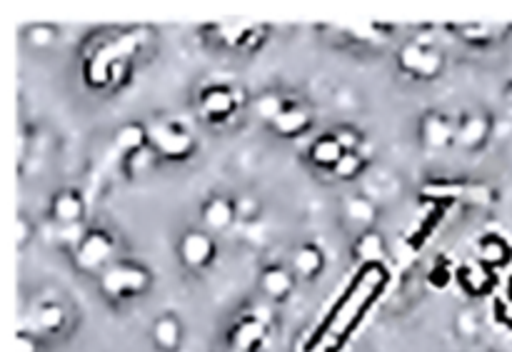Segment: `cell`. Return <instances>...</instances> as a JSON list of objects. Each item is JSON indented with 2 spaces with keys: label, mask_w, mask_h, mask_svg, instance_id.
<instances>
[{
  "label": "cell",
  "mask_w": 512,
  "mask_h": 352,
  "mask_svg": "<svg viewBox=\"0 0 512 352\" xmlns=\"http://www.w3.org/2000/svg\"><path fill=\"white\" fill-rule=\"evenodd\" d=\"M140 45L138 33H128L123 38L113 40L105 48H100L98 53L93 55L88 65V80L93 85H105L110 80V73H113V65L120 63L123 58H128L130 53H135V48Z\"/></svg>",
  "instance_id": "1"
},
{
  "label": "cell",
  "mask_w": 512,
  "mask_h": 352,
  "mask_svg": "<svg viewBox=\"0 0 512 352\" xmlns=\"http://www.w3.org/2000/svg\"><path fill=\"white\" fill-rule=\"evenodd\" d=\"M148 285V275L138 268H110L103 275V290L110 295H123V293H140Z\"/></svg>",
  "instance_id": "2"
},
{
  "label": "cell",
  "mask_w": 512,
  "mask_h": 352,
  "mask_svg": "<svg viewBox=\"0 0 512 352\" xmlns=\"http://www.w3.org/2000/svg\"><path fill=\"white\" fill-rule=\"evenodd\" d=\"M150 138H153L155 148L163 155H168V158H183L193 148V138L185 130L170 128V125H155Z\"/></svg>",
  "instance_id": "3"
},
{
  "label": "cell",
  "mask_w": 512,
  "mask_h": 352,
  "mask_svg": "<svg viewBox=\"0 0 512 352\" xmlns=\"http://www.w3.org/2000/svg\"><path fill=\"white\" fill-rule=\"evenodd\" d=\"M425 198L433 200H455V198H470L475 203H483L490 198L485 188H468V185H455V183H430L423 188Z\"/></svg>",
  "instance_id": "4"
},
{
  "label": "cell",
  "mask_w": 512,
  "mask_h": 352,
  "mask_svg": "<svg viewBox=\"0 0 512 352\" xmlns=\"http://www.w3.org/2000/svg\"><path fill=\"white\" fill-rule=\"evenodd\" d=\"M110 255V240L105 238L103 233H90L88 238L80 243V250H78V263L83 265V268L93 270L98 268L100 263H105Z\"/></svg>",
  "instance_id": "5"
},
{
  "label": "cell",
  "mask_w": 512,
  "mask_h": 352,
  "mask_svg": "<svg viewBox=\"0 0 512 352\" xmlns=\"http://www.w3.org/2000/svg\"><path fill=\"white\" fill-rule=\"evenodd\" d=\"M180 253H183V260L193 268H200L210 260L213 255V243L205 238L203 233H190L183 238V245H180Z\"/></svg>",
  "instance_id": "6"
},
{
  "label": "cell",
  "mask_w": 512,
  "mask_h": 352,
  "mask_svg": "<svg viewBox=\"0 0 512 352\" xmlns=\"http://www.w3.org/2000/svg\"><path fill=\"white\" fill-rule=\"evenodd\" d=\"M203 113L208 118H225V115L233 113L235 108V98L230 90L225 88H213L203 95Z\"/></svg>",
  "instance_id": "7"
},
{
  "label": "cell",
  "mask_w": 512,
  "mask_h": 352,
  "mask_svg": "<svg viewBox=\"0 0 512 352\" xmlns=\"http://www.w3.org/2000/svg\"><path fill=\"white\" fill-rule=\"evenodd\" d=\"M263 338H265V325L255 318L245 320V323H240L238 328H235L233 348L240 352H250Z\"/></svg>",
  "instance_id": "8"
},
{
  "label": "cell",
  "mask_w": 512,
  "mask_h": 352,
  "mask_svg": "<svg viewBox=\"0 0 512 352\" xmlns=\"http://www.w3.org/2000/svg\"><path fill=\"white\" fill-rule=\"evenodd\" d=\"M460 283L468 290L470 295H485L490 288H493V275L488 270L478 268V265H470L460 273Z\"/></svg>",
  "instance_id": "9"
},
{
  "label": "cell",
  "mask_w": 512,
  "mask_h": 352,
  "mask_svg": "<svg viewBox=\"0 0 512 352\" xmlns=\"http://www.w3.org/2000/svg\"><path fill=\"white\" fill-rule=\"evenodd\" d=\"M53 213H55V218H58L63 225L78 223L80 213H83V203H80L78 195L63 193V195H58V198H55Z\"/></svg>",
  "instance_id": "10"
},
{
  "label": "cell",
  "mask_w": 512,
  "mask_h": 352,
  "mask_svg": "<svg viewBox=\"0 0 512 352\" xmlns=\"http://www.w3.org/2000/svg\"><path fill=\"white\" fill-rule=\"evenodd\" d=\"M423 135H425V143H428L430 148H445V145L450 143V138H453V130H450V125L445 123L443 118L430 115L423 125Z\"/></svg>",
  "instance_id": "11"
},
{
  "label": "cell",
  "mask_w": 512,
  "mask_h": 352,
  "mask_svg": "<svg viewBox=\"0 0 512 352\" xmlns=\"http://www.w3.org/2000/svg\"><path fill=\"white\" fill-rule=\"evenodd\" d=\"M480 260L485 265H505L510 260V248L505 245V240H500L498 235H490L480 243Z\"/></svg>",
  "instance_id": "12"
},
{
  "label": "cell",
  "mask_w": 512,
  "mask_h": 352,
  "mask_svg": "<svg viewBox=\"0 0 512 352\" xmlns=\"http://www.w3.org/2000/svg\"><path fill=\"white\" fill-rule=\"evenodd\" d=\"M490 133V125L483 115H473V118L465 120V125L460 128V143L468 145V148H475V145L483 143Z\"/></svg>",
  "instance_id": "13"
},
{
  "label": "cell",
  "mask_w": 512,
  "mask_h": 352,
  "mask_svg": "<svg viewBox=\"0 0 512 352\" xmlns=\"http://www.w3.org/2000/svg\"><path fill=\"white\" fill-rule=\"evenodd\" d=\"M203 218H205V223H208L213 230H223V228H228L230 223H233V208H230L225 200L215 198V200H210V203H208Z\"/></svg>",
  "instance_id": "14"
},
{
  "label": "cell",
  "mask_w": 512,
  "mask_h": 352,
  "mask_svg": "<svg viewBox=\"0 0 512 352\" xmlns=\"http://www.w3.org/2000/svg\"><path fill=\"white\" fill-rule=\"evenodd\" d=\"M263 288L273 298H285L290 288H293V280H290V275L283 268H273L263 275Z\"/></svg>",
  "instance_id": "15"
},
{
  "label": "cell",
  "mask_w": 512,
  "mask_h": 352,
  "mask_svg": "<svg viewBox=\"0 0 512 352\" xmlns=\"http://www.w3.org/2000/svg\"><path fill=\"white\" fill-rule=\"evenodd\" d=\"M343 153L345 150L340 148V143L335 138H323L313 145V160L318 165H330V168H335V163L343 158Z\"/></svg>",
  "instance_id": "16"
},
{
  "label": "cell",
  "mask_w": 512,
  "mask_h": 352,
  "mask_svg": "<svg viewBox=\"0 0 512 352\" xmlns=\"http://www.w3.org/2000/svg\"><path fill=\"white\" fill-rule=\"evenodd\" d=\"M308 120H310L308 113H305L303 108H290V110H285V113L280 115L273 125L278 128V133L295 135V133H300V130H305Z\"/></svg>",
  "instance_id": "17"
},
{
  "label": "cell",
  "mask_w": 512,
  "mask_h": 352,
  "mask_svg": "<svg viewBox=\"0 0 512 352\" xmlns=\"http://www.w3.org/2000/svg\"><path fill=\"white\" fill-rule=\"evenodd\" d=\"M358 255L360 260L368 265L380 263V258H383V240H380V235L365 233L363 238L358 240Z\"/></svg>",
  "instance_id": "18"
},
{
  "label": "cell",
  "mask_w": 512,
  "mask_h": 352,
  "mask_svg": "<svg viewBox=\"0 0 512 352\" xmlns=\"http://www.w3.org/2000/svg\"><path fill=\"white\" fill-rule=\"evenodd\" d=\"M180 340V328L173 318H163L155 325V343L165 350H173Z\"/></svg>",
  "instance_id": "19"
},
{
  "label": "cell",
  "mask_w": 512,
  "mask_h": 352,
  "mask_svg": "<svg viewBox=\"0 0 512 352\" xmlns=\"http://www.w3.org/2000/svg\"><path fill=\"white\" fill-rule=\"evenodd\" d=\"M115 143H118V148L125 150V153H133V150H143L145 130L140 128V125H125V128H120Z\"/></svg>",
  "instance_id": "20"
},
{
  "label": "cell",
  "mask_w": 512,
  "mask_h": 352,
  "mask_svg": "<svg viewBox=\"0 0 512 352\" xmlns=\"http://www.w3.org/2000/svg\"><path fill=\"white\" fill-rule=\"evenodd\" d=\"M255 113H258L263 120H270V123H275V120H278L280 115L285 113V105H283V100L278 98V95H273V93L260 95V98L255 100Z\"/></svg>",
  "instance_id": "21"
},
{
  "label": "cell",
  "mask_w": 512,
  "mask_h": 352,
  "mask_svg": "<svg viewBox=\"0 0 512 352\" xmlns=\"http://www.w3.org/2000/svg\"><path fill=\"white\" fill-rule=\"evenodd\" d=\"M293 263L300 275H315L320 270V265H323V255L315 248H300L298 253H295Z\"/></svg>",
  "instance_id": "22"
},
{
  "label": "cell",
  "mask_w": 512,
  "mask_h": 352,
  "mask_svg": "<svg viewBox=\"0 0 512 352\" xmlns=\"http://www.w3.org/2000/svg\"><path fill=\"white\" fill-rule=\"evenodd\" d=\"M63 318V308H58V305H45V308H40L38 315H35V328L55 330L63 325Z\"/></svg>",
  "instance_id": "23"
},
{
  "label": "cell",
  "mask_w": 512,
  "mask_h": 352,
  "mask_svg": "<svg viewBox=\"0 0 512 352\" xmlns=\"http://www.w3.org/2000/svg\"><path fill=\"white\" fill-rule=\"evenodd\" d=\"M425 53H428V48H423L420 43L405 45L403 53H400V65H403L405 70H410V73H418L420 63H423V58H425Z\"/></svg>",
  "instance_id": "24"
},
{
  "label": "cell",
  "mask_w": 512,
  "mask_h": 352,
  "mask_svg": "<svg viewBox=\"0 0 512 352\" xmlns=\"http://www.w3.org/2000/svg\"><path fill=\"white\" fill-rule=\"evenodd\" d=\"M348 215L355 223H373L375 220V208L365 198H353L348 203Z\"/></svg>",
  "instance_id": "25"
},
{
  "label": "cell",
  "mask_w": 512,
  "mask_h": 352,
  "mask_svg": "<svg viewBox=\"0 0 512 352\" xmlns=\"http://www.w3.org/2000/svg\"><path fill=\"white\" fill-rule=\"evenodd\" d=\"M360 168H363V160H360L358 153H343V158L335 163V175H340V178H353V175L360 173Z\"/></svg>",
  "instance_id": "26"
},
{
  "label": "cell",
  "mask_w": 512,
  "mask_h": 352,
  "mask_svg": "<svg viewBox=\"0 0 512 352\" xmlns=\"http://www.w3.org/2000/svg\"><path fill=\"white\" fill-rule=\"evenodd\" d=\"M440 68H443V58H440V53H435V50H428V53H425V58H423V63H420L418 75L433 78V75L440 73Z\"/></svg>",
  "instance_id": "27"
},
{
  "label": "cell",
  "mask_w": 512,
  "mask_h": 352,
  "mask_svg": "<svg viewBox=\"0 0 512 352\" xmlns=\"http://www.w3.org/2000/svg\"><path fill=\"white\" fill-rule=\"evenodd\" d=\"M495 30H498L495 25H463L460 33H463V38L468 40H488L493 38Z\"/></svg>",
  "instance_id": "28"
},
{
  "label": "cell",
  "mask_w": 512,
  "mask_h": 352,
  "mask_svg": "<svg viewBox=\"0 0 512 352\" xmlns=\"http://www.w3.org/2000/svg\"><path fill=\"white\" fill-rule=\"evenodd\" d=\"M333 138L338 140L340 148H343L345 153H355V148H358V143H360V138L353 133V130H338Z\"/></svg>",
  "instance_id": "29"
},
{
  "label": "cell",
  "mask_w": 512,
  "mask_h": 352,
  "mask_svg": "<svg viewBox=\"0 0 512 352\" xmlns=\"http://www.w3.org/2000/svg\"><path fill=\"white\" fill-rule=\"evenodd\" d=\"M53 40V30L48 25H35L30 28V43L33 45H48Z\"/></svg>",
  "instance_id": "30"
},
{
  "label": "cell",
  "mask_w": 512,
  "mask_h": 352,
  "mask_svg": "<svg viewBox=\"0 0 512 352\" xmlns=\"http://www.w3.org/2000/svg\"><path fill=\"white\" fill-rule=\"evenodd\" d=\"M60 240H65V243H83V225L80 223H70L65 225L63 233H60Z\"/></svg>",
  "instance_id": "31"
},
{
  "label": "cell",
  "mask_w": 512,
  "mask_h": 352,
  "mask_svg": "<svg viewBox=\"0 0 512 352\" xmlns=\"http://www.w3.org/2000/svg\"><path fill=\"white\" fill-rule=\"evenodd\" d=\"M458 328H460V333L475 335L478 333V320H475L473 313H463L458 320Z\"/></svg>",
  "instance_id": "32"
},
{
  "label": "cell",
  "mask_w": 512,
  "mask_h": 352,
  "mask_svg": "<svg viewBox=\"0 0 512 352\" xmlns=\"http://www.w3.org/2000/svg\"><path fill=\"white\" fill-rule=\"evenodd\" d=\"M220 35H223V38L228 40L230 45H235V43H240L245 35H248V30L240 28V25H233V28H223V33H220Z\"/></svg>",
  "instance_id": "33"
},
{
  "label": "cell",
  "mask_w": 512,
  "mask_h": 352,
  "mask_svg": "<svg viewBox=\"0 0 512 352\" xmlns=\"http://www.w3.org/2000/svg\"><path fill=\"white\" fill-rule=\"evenodd\" d=\"M15 350L18 352H35V340L28 333H20L15 340Z\"/></svg>",
  "instance_id": "34"
},
{
  "label": "cell",
  "mask_w": 512,
  "mask_h": 352,
  "mask_svg": "<svg viewBox=\"0 0 512 352\" xmlns=\"http://www.w3.org/2000/svg\"><path fill=\"white\" fill-rule=\"evenodd\" d=\"M345 30H350V33L355 35V38H373V30H375V25H348V28Z\"/></svg>",
  "instance_id": "35"
},
{
  "label": "cell",
  "mask_w": 512,
  "mask_h": 352,
  "mask_svg": "<svg viewBox=\"0 0 512 352\" xmlns=\"http://www.w3.org/2000/svg\"><path fill=\"white\" fill-rule=\"evenodd\" d=\"M498 318L503 320V323L512 325V298L503 300V303H498Z\"/></svg>",
  "instance_id": "36"
},
{
  "label": "cell",
  "mask_w": 512,
  "mask_h": 352,
  "mask_svg": "<svg viewBox=\"0 0 512 352\" xmlns=\"http://www.w3.org/2000/svg\"><path fill=\"white\" fill-rule=\"evenodd\" d=\"M150 163V150H140L135 153V168H145Z\"/></svg>",
  "instance_id": "37"
},
{
  "label": "cell",
  "mask_w": 512,
  "mask_h": 352,
  "mask_svg": "<svg viewBox=\"0 0 512 352\" xmlns=\"http://www.w3.org/2000/svg\"><path fill=\"white\" fill-rule=\"evenodd\" d=\"M25 238H28V225L25 220H18V243H23Z\"/></svg>",
  "instance_id": "38"
},
{
  "label": "cell",
  "mask_w": 512,
  "mask_h": 352,
  "mask_svg": "<svg viewBox=\"0 0 512 352\" xmlns=\"http://www.w3.org/2000/svg\"><path fill=\"white\" fill-rule=\"evenodd\" d=\"M255 320H260V323H268V320H270V315H268V310H265V308H258V310H255Z\"/></svg>",
  "instance_id": "39"
},
{
  "label": "cell",
  "mask_w": 512,
  "mask_h": 352,
  "mask_svg": "<svg viewBox=\"0 0 512 352\" xmlns=\"http://www.w3.org/2000/svg\"><path fill=\"white\" fill-rule=\"evenodd\" d=\"M510 298H512V283H510Z\"/></svg>",
  "instance_id": "40"
},
{
  "label": "cell",
  "mask_w": 512,
  "mask_h": 352,
  "mask_svg": "<svg viewBox=\"0 0 512 352\" xmlns=\"http://www.w3.org/2000/svg\"><path fill=\"white\" fill-rule=\"evenodd\" d=\"M313 352H325V350H313Z\"/></svg>",
  "instance_id": "41"
}]
</instances>
